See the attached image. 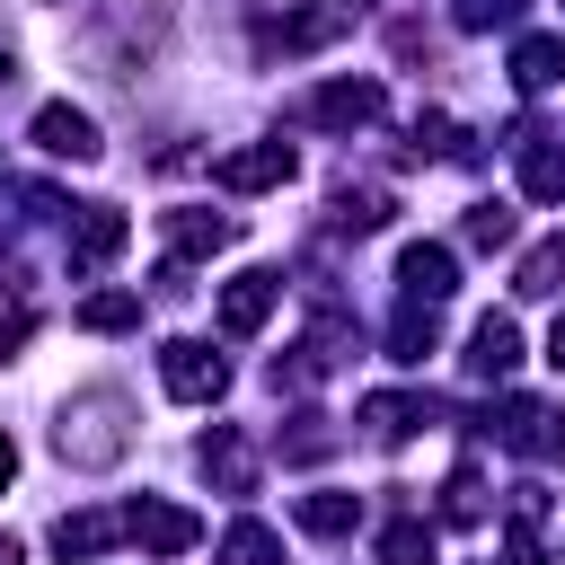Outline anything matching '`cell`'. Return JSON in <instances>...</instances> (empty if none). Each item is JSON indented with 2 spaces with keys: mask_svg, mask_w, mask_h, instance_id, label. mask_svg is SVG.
<instances>
[{
  "mask_svg": "<svg viewBox=\"0 0 565 565\" xmlns=\"http://www.w3.org/2000/svg\"><path fill=\"white\" fill-rule=\"evenodd\" d=\"M53 450H62L71 468H115V459L132 450V406H124L115 388L71 397V406H62V424H53Z\"/></svg>",
  "mask_w": 565,
  "mask_h": 565,
  "instance_id": "obj_1",
  "label": "cell"
},
{
  "mask_svg": "<svg viewBox=\"0 0 565 565\" xmlns=\"http://www.w3.org/2000/svg\"><path fill=\"white\" fill-rule=\"evenodd\" d=\"M159 380H168V397H185V406H212V397L230 388V362H221L212 344L177 335V344H159Z\"/></svg>",
  "mask_w": 565,
  "mask_h": 565,
  "instance_id": "obj_2",
  "label": "cell"
},
{
  "mask_svg": "<svg viewBox=\"0 0 565 565\" xmlns=\"http://www.w3.org/2000/svg\"><path fill=\"white\" fill-rule=\"evenodd\" d=\"M494 441H503L512 459H556V450H565V415H556L547 397H503Z\"/></svg>",
  "mask_w": 565,
  "mask_h": 565,
  "instance_id": "obj_3",
  "label": "cell"
},
{
  "mask_svg": "<svg viewBox=\"0 0 565 565\" xmlns=\"http://www.w3.org/2000/svg\"><path fill=\"white\" fill-rule=\"evenodd\" d=\"M397 291H406L415 309H441V300L459 291V256H450L441 238H406V247H397Z\"/></svg>",
  "mask_w": 565,
  "mask_h": 565,
  "instance_id": "obj_4",
  "label": "cell"
},
{
  "mask_svg": "<svg viewBox=\"0 0 565 565\" xmlns=\"http://www.w3.org/2000/svg\"><path fill=\"white\" fill-rule=\"evenodd\" d=\"M124 539L150 547V556H185V547L203 539V521H194L185 503H168V494H141V503L124 512Z\"/></svg>",
  "mask_w": 565,
  "mask_h": 565,
  "instance_id": "obj_5",
  "label": "cell"
},
{
  "mask_svg": "<svg viewBox=\"0 0 565 565\" xmlns=\"http://www.w3.org/2000/svg\"><path fill=\"white\" fill-rule=\"evenodd\" d=\"M212 185L221 194H274V185H291V141H247V150L212 159Z\"/></svg>",
  "mask_w": 565,
  "mask_h": 565,
  "instance_id": "obj_6",
  "label": "cell"
},
{
  "mask_svg": "<svg viewBox=\"0 0 565 565\" xmlns=\"http://www.w3.org/2000/svg\"><path fill=\"white\" fill-rule=\"evenodd\" d=\"M380 106H388L380 79H327V88L309 97V124H327V132H362V124H380Z\"/></svg>",
  "mask_w": 565,
  "mask_h": 565,
  "instance_id": "obj_7",
  "label": "cell"
},
{
  "mask_svg": "<svg viewBox=\"0 0 565 565\" xmlns=\"http://www.w3.org/2000/svg\"><path fill=\"white\" fill-rule=\"evenodd\" d=\"M132 247V221L115 212V203H88L79 212V230H71V274H97V265H115Z\"/></svg>",
  "mask_w": 565,
  "mask_h": 565,
  "instance_id": "obj_8",
  "label": "cell"
},
{
  "mask_svg": "<svg viewBox=\"0 0 565 565\" xmlns=\"http://www.w3.org/2000/svg\"><path fill=\"white\" fill-rule=\"evenodd\" d=\"M35 150H53V159L88 168V159H97L106 141H97V124H88L79 106H62V97H53V106H35Z\"/></svg>",
  "mask_w": 565,
  "mask_h": 565,
  "instance_id": "obj_9",
  "label": "cell"
},
{
  "mask_svg": "<svg viewBox=\"0 0 565 565\" xmlns=\"http://www.w3.org/2000/svg\"><path fill=\"white\" fill-rule=\"evenodd\" d=\"M274 300H282V274H238V282H221V335H256L265 318H274Z\"/></svg>",
  "mask_w": 565,
  "mask_h": 565,
  "instance_id": "obj_10",
  "label": "cell"
},
{
  "mask_svg": "<svg viewBox=\"0 0 565 565\" xmlns=\"http://www.w3.org/2000/svg\"><path fill=\"white\" fill-rule=\"evenodd\" d=\"M194 459H203V477H212L221 494H256V450H247V433H238V424H212Z\"/></svg>",
  "mask_w": 565,
  "mask_h": 565,
  "instance_id": "obj_11",
  "label": "cell"
},
{
  "mask_svg": "<svg viewBox=\"0 0 565 565\" xmlns=\"http://www.w3.org/2000/svg\"><path fill=\"white\" fill-rule=\"evenodd\" d=\"M335 35H344V9H335V0H318V9L274 18V26H265V53H318V44H335Z\"/></svg>",
  "mask_w": 565,
  "mask_h": 565,
  "instance_id": "obj_12",
  "label": "cell"
},
{
  "mask_svg": "<svg viewBox=\"0 0 565 565\" xmlns=\"http://www.w3.org/2000/svg\"><path fill=\"white\" fill-rule=\"evenodd\" d=\"M512 362H521V327L486 309V318L468 327V371H477V380H512Z\"/></svg>",
  "mask_w": 565,
  "mask_h": 565,
  "instance_id": "obj_13",
  "label": "cell"
},
{
  "mask_svg": "<svg viewBox=\"0 0 565 565\" xmlns=\"http://www.w3.org/2000/svg\"><path fill=\"white\" fill-rule=\"evenodd\" d=\"M115 539H124V521H115V512H62V521H53V556H62V565L106 556Z\"/></svg>",
  "mask_w": 565,
  "mask_h": 565,
  "instance_id": "obj_14",
  "label": "cell"
},
{
  "mask_svg": "<svg viewBox=\"0 0 565 565\" xmlns=\"http://www.w3.org/2000/svg\"><path fill=\"white\" fill-rule=\"evenodd\" d=\"M556 79H565V35H521V44H512V88L539 97V88H556Z\"/></svg>",
  "mask_w": 565,
  "mask_h": 565,
  "instance_id": "obj_15",
  "label": "cell"
},
{
  "mask_svg": "<svg viewBox=\"0 0 565 565\" xmlns=\"http://www.w3.org/2000/svg\"><path fill=\"white\" fill-rule=\"evenodd\" d=\"M230 238H238L230 212H168V247H177V256H221Z\"/></svg>",
  "mask_w": 565,
  "mask_h": 565,
  "instance_id": "obj_16",
  "label": "cell"
},
{
  "mask_svg": "<svg viewBox=\"0 0 565 565\" xmlns=\"http://www.w3.org/2000/svg\"><path fill=\"white\" fill-rule=\"evenodd\" d=\"M512 291H521V300H556V291H565V230L539 238V247L512 265Z\"/></svg>",
  "mask_w": 565,
  "mask_h": 565,
  "instance_id": "obj_17",
  "label": "cell"
},
{
  "mask_svg": "<svg viewBox=\"0 0 565 565\" xmlns=\"http://www.w3.org/2000/svg\"><path fill=\"white\" fill-rule=\"evenodd\" d=\"M79 327H88V335H132V327H141V291H124V282L88 291V300H79Z\"/></svg>",
  "mask_w": 565,
  "mask_h": 565,
  "instance_id": "obj_18",
  "label": "cell"
},
{
  "mask_svg": "<svg viewBox=\"0 0 565 565\" xmlns=\"http://www.w3.org/2000/svg\"><path fill=\"white\" fill-rule=\"evenodd\" d=\"M415 424H424V397H397V388L362 397V433H371V441H406Z\"/></svg>",
  "mask_w": 565,
  "mask_h": 565,
  "instance_id": "obj_19",
  "label": "cell"
},
{
  "mask_svg": "<svg viewBox=\"0 0 565 565\" xmlns=\"http://www.w3.org/2000/svg\"><path fill=\"white\" fill-rule=\"evenodd\" d=\"M521 194L530 203H565V150L556 141H521Z\"/></svg>",
  "mask_w": 565,
  "mask_h": 565,
  "instance_id": "obj_20",
  "label": "cell"
},
{
  "mask_svg": "<svg viewBox=\"0 0 565 565\" xmlns=\"http://www.w3.org/2000/svg\"><path fill=\"white\" fill-rule=\"evenodd\" d=\"M362 521V494H300V530L309 539H353Z\"/></svg>",
  "mask_w": 565,
  "mask_h": 565,
  "instance_id": "obj_21",
  "label": "cell"
},
{
  "mask_svg": "<svg viewBox=\"0 0 565 565\" xmlns=\"http://www.w3.org/2000/svg\"><path fill=\"white\" fill-rule=\"evenodd\" d=\"M433 344H441V327H433V309H415V300H406V309L388 318V362H424Z\"/></svg>",
  "mask_w": 565,
  "mask_h": 565,
  "instance_id": "obj_22",
  "label": "cell"
},
{
  "mask_svg": "<svg viewBox=\"0 0 565 565\" xmlns=\"http://www.w3.org/2000/svg\"><path fill=\"white\" fill-rule=\"evenodd\" d=\"M221 565H282V539L265 521H230L221 530Z\"/></svg>",
  "mask_w": 565,
  "mask_h": 565,
  "instance_id": "obj_23",
  "label": "cell"
},
{
  "mask_svg": "<svg viewBox=\"0 0 565 565\" xmlns=\"http://www.w3.org/2000/svg\"><path fill=\"white\" fill-rule=\"evenodd\" d=\"M327 212H335V230H380L397 203H388L380 185H335V203H327Z\"/></svg>",
  "mask_w": 565,
  "mask_h": 565,
  "instance_id": "obj_24",
  "label": "cell"
},
{
  "mask_svg": "<svg viewBox=\"0 0 565 565\" xmlns=\"http://www.w3.org/2000/svg\"><path fill=\"white\" fill-rule=\"evenodd\" d=\"M380 565H433V521H388L380 530Z\"/></svg>",
  "mask_w": 565,
  "mask_h": 565,
  "instance_id": "obj_25",
  "label": "cell"
},
{
  "mask_svg": "<svg viewBox=\"0 0 565 565\" xmlns=\"http://www.w3.org/2000/svg\"><path fill=\"white\" fill-rule=\"evenodd\" d=\"M406 150H415V159H459L468 141H459L450 115H415V124H406Z\"/></svg>",
  "mask_w": 565,
  "mask_h": 565,
  "instance_id": "obj_26",
  "label": "cell"
},
{
  "mask_svg": "<svg viewBox=\"0 0 565 565\" xmlns=\"http://www.w3.org/2000/svg\"><path fill=\"white\" fill-rule=\"evenodd\" d=\"M521 9H530V0H450V18H459L468 35H486V26H512Z\"/></svg>",
  "mask_w": 565,
  "mask_h": 565,
  "instance_id": "obj_27",
  "label": "cell"
},
{
  "mask_svg": "<svg viewBox=\"0 0 565 565\" xmlns=\"http://www.w3.org/2000/svg\"><path fill=\"white\" fill-rule=\"evenodd\" d=\"M468 247H512V203H477L468 212Z\"/></svg>",
  "mask_w": 565,
  "mask_h": 565,
  "instance_id": "obj_28",
  "label": "cell"
},
{
  "mask_svg": "<svg viewBox=\"0 0 565 565\" xmlns=\"http://www.w3.org/2000/svg\"><path fill=\"white\" fill-rule=\"evenodd\" d=\"M441 512H450V521H477V512H486V486H477V468H459V477H450Z\"/></svg>",
  "mask_w": 565,
  "mask_h": 565,
  "instance_id": "obj_29",
  "label": "cell"
},
{
  "mask_svg": "<svg viewBox=\"0 0 565 565\" xmlns=\"http://www.w3.org/2000/svg\"><path fill=\"white\" fill-rule=\"evenodd\" d=\"M282 450H291V459H327V450H335V433H327V415H300V433H291Z\"/></svg>",
  "mask_w": 565,
  "mask_h": 565,
  "instance_id": "obj_30",
  "label": "cell"
},
{
  "mask_svg": "<svg viewBox=\"0 0 565 565\" xmlns=\"http://www.w3.org/2000/svg\"><path fill=\"white\" fill-rule=\"evenodd\" d=\"M26 335H35V318H26V309H18V300H9V309H0V362H9V353H18V344H26Z\"/></svg>",
  "mask_w": 565,
  "mask_h": 565,
  "instance_id": "obj_31",
  "label": "cell"
},
{
  "mask_svg": "<svg viewBox=\"0 0 565 565\" xmlns=\"http://www.w3.org/2000/svg\"><path fill=\"white\" fill-rule=\"evenodd\" d=\"M547 362L565 371V309H556V327H547Z\"/></svg>",
  "mask_w": 565,
  "mask_h": 565,
  "instance_id": "obj_32",
  "label": "cell"
},
{
  "mask_svg": "<svg viewBox=\"0 0 565 565\" xmlns=\"http://www.w3.org/2000/svg\"><path fill=\"white\" fill-rule=\"evenodd\" d=\"M9 477H18V441L0 433V486H9Z\"/></svg>",
  "mask_w": 565,
  "mask_h": 565,
  "instance_id": "obj_33",
  "label": "cell"
},
{
  "mask_svg": "<svg viewBox=\"0 0 565 565\" xmlns=\"http://www.w3.org/2000/svg\"><path fill=\"white\" fill-rule=\"evenodd\" d=\"M0 565H26V547H18V539H9V530H0Z\"/></svg>",
  "mask_w": 565,
  "mask_h": 565,
  "instance_id": "obj_34",
  "label": "cell"
},
{
  "mask_svg": "<svg viewBox=\"0 0 565 565\" xmlns=\"http://www.w3.org/2000/svg\"><path fill=\"white\" fill-rule=\"evenodd\" d=\"M0 79H18V53H9V44H0Z\"/></svg>",
  "mask_w": 565,
  "mask_h": 565,
  "instance_id": "obj_35",
  "label": "cell"
},
{
  "mask_svg": "<svg viewBox=\"0 0 565 565\" xmlns=\"http://www.w3.org/2000/svg\"><path fill=\"white\" fill-rule=\"evenodd\" d=\"M335 9H362V0H335Z\"/></svg>",
  "mask_w": 565,
  "mask_h": 565,
  "instance_id": "obj_36",
  "label": "cell"
}]
</instances>
